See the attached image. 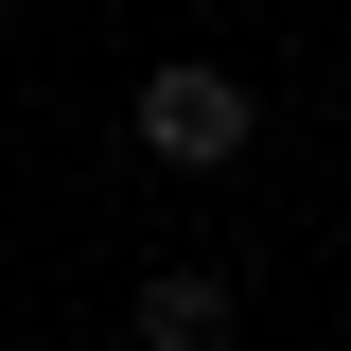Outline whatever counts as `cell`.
I'll list each match as a JSON object with an SVG mask.
<instances>
[{"mask_svg":"<svg viewBox=\"0 0 351 351\" xmlns=\"http://www.w3.org/2000/svg\"><path fill=\"white\" fill-rule=\"evenodd\" d=\"M123 141H141L158 176H228V158L263 141V88L228 71V53H158V71H141V106H123Z\"/></svg>","mask_w":351,"mask_h":351,"instance_id":"cell-1","label":"cell"},{"mask_svg":"<svg viewBox=\"0 0 351 351\" xmlns=\"http://www.w3.org/2000/svg\"><path fill=\"white\" fill-rule=\"evenodd\" d=\"M141 351H228V334H246V299H228V263H158V281H141Z\"/></svg>","mask_w":351,"mask_h":351,"instance_id":"cell-2","label":"cell"}]
</instances>
